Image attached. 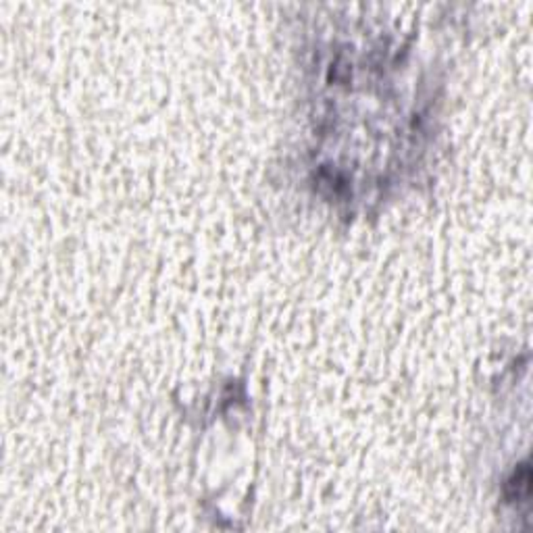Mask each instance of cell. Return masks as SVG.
Returning <instances> with one entry per match:
<instances>
[{
    "label": "cell",
    "mask_w": 533,
    "mask_h": 533,
    "mask_svg": "<svg viewBox=\"0 0 533 533\" xmlns=\"http://www.w3.org/2000/svg\"><path fill=\"white\" fill-rule=\"evenodd\" d=\"M529 483H531V473L529 465H521V469L514 473V477L506 483V494L508 498H525L529 494Z\"/></svg>",
    "instance_id": "6da1fadb"
}]
</instances>
